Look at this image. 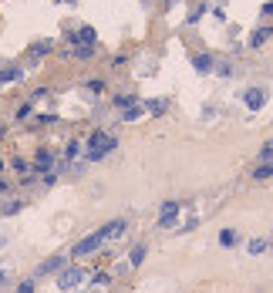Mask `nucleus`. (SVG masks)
<instances>
[{
    "label": "nucleus",
    "instance_id": "bb28decb",
    "mask_svg": "<svg viewBox=\"0 0 273 293\" xmlns=\"http://www.w3.org/2000/svg\"><path fill=\"white\" fill-rule=\"evenodd\" d=\"M216 74H219V78H229V74H233V67H229V64H216Z\"/></svg>",
    "mask_w": 273,
    "mask_h": 293
},
{
    "label": "nucleus",
    "instance_id": "7c9ffc66",
    "mask_svg": "<svg viewBox=\"0 0 273 293\" xmlns=\"http://www.w3.org/2000/svg\"><path fill=\"white\" fill-rule=\"evenodd\" d=\"M4 189H7V179H0V192H4Z\"/></svg>",
    "mask_w": 273,
    "mask_h": 293
},
{
    "label": "nucleus",
    "instance_id": "dca6fc26",
    "mask_svg": "<svg viewBox=\"0 0 273 293\" xmlns=\"http://www.w3.org/2000/svg\"><path fill=\"white\" fill-rule=\"evenodd\" d=\"M20 74H24V71H20V67H4V71H0V81H20Z\"/></svg>",
    "mask_w": 273,
    "mask_h": 293
},
{
    "label": "nucleus",
    "instance_id": "412c9836",
    "mask_svg": "<svg viewBox=\"0 0 273 293\" xmlns=\"http://www.w3.org/2000/svg\"><path fill=\"white\" fill-rule=\"evenodd\" d=\"M81 155V142H68V148H65V162H74Z\"/></svg>",
    "mask_w": 273,
    "mask_h": 293
},
{
    "label": "nucleus",
    "instance_id": "5701e85b",
    "mask_svg": "<svg viewBox=\"0 0 273 293\" xmlns=\"http://www.w3.org/2000/svg\"><path fill=\"white\" fill-rule=\"evenodd\" d=\"M48 51H51V44H34V48H31V54H34V57H44Z\"/></svg>",
    "mask_w": 273,
    "mask_h": 293
},
{
    "label": "nucleus",
    "instance_id": "ddd939ff",
    "mask_svg": "<svg viewBox=\"0 0 273 293\" xmlns=\"http://www.w3.org/2000/svg\"><path fill=\"white\" fill-rule=\"evenodd\" d=\"M71 54L85 61V57H91V54H95V44H71Z\"/></svg>",
    "mask_w": 273,
    "mask_h": 293
},
{
    "label": "nucleus",
    "instance_id": "6ab92c4d",
    "mask_svg": "<svg viewBox=\"0 0 273 293\" xmlns=\"http://www.w3.org/2000/svg\"><path fill=\"white\" fill-rule=\"evenodd\" d=\"M20 206H24L20 199H7V202L0 206V212H4V216H14V212H20Z\"/></svg>",
    "mask_w": 273,
    "mask_h": 293
},
{
    "label": "nucleus",
    "instance_id": "2f4dec72",
    "mask_svg": "<svg viewBox=\"0 0 273 293\" xmlns=\"http://www.w3.org/2000/svg\"><path fill=\"white\" fill-rule=\"evenodd\" d=\"M162 4H176V0H162Z\"/></svg>",
    "mask_w": 273,
    "mask_h": 293
},
{
    "label": "nucleus",
    "instance_id": "f03ea898",
    "mask_svg": "<svg viewBox=\"0 0 273 293\" xmlns=\"http://www.w3.org/2000/svg\"><path fill=\"white\" fill-rule=\"evenodd\" d=\"M81 280H85V269L81 266H65L61 277H57V286H61V293H71V290L81 286Z\"/></svg>",
    "mask_w": 273,
    "mask_h": 293
},
{
    "label": "nucleus",
    "instance_id": "f8f14e48",
    "mask_svg": "<svg viewBox=\"0 0 273 293\" xmlns=\"http://www.w3.org/2000/svg\"><path fill=\"white\" fill-rule=\"evenodd\" d=\"M145 105H132V108H121V122H135V118H142Z\"/></svg>",
    "mask_w": 273,
    "mask_h": 293
},
{
    "label": "nucleus",
    "instance_id": "423d86ee",
    "mask_svg": "<svg viewBox=\"0 0 273 293\" xmlns=\"http://www.w3.org/2000/svg\"><path fill=\"white\" fill-rule=\"evenodd\" d=\"M95 41H98V31H95V27H88V24L78 27L74 34H68V44H95Z\"/></svg>",
    "mask_w": 273,
    "mask_h": 293
},
{
    "label": "nucleus",
    "instance_id": "39448f33",
    "mask_svg": "<svg viewBox=\"0 0 273 293\" xmlns=\"http://www.w3.org/2000/svg\"><path fill=\"white\" fill-rule=\"evenodd\" d=\"M266 98H270V91H266V88H246V91H243V105H246L249 111H260V108L266 105Z\"/></svg>",
    "mask_w": 273,
    "mask_h": 293
},
{
    "label": "nucleus",
    "instance_id": "cd10ccee",
    "mask_svg": "<svg viewBox=\"0 0 273 293\" xmlns=\"http://www.w3.org/2000/svg\"><path fill=\"white\" fill-rule=\"evenodd\" d=\"M263 14H266V17L273 14V0H270V4H263Z\"/></svg>",
    "mask_w": 273,
    "mask_h": 293
},
{
    "label": "nucleus",
    "instance_id": "393cba45",
    "mask_svg": "<svg viewBox=\"0 0 273 293\" xmlns=\"http://www.w3.org/2000/svg\"><path fill=\"white\" fill-rule=\"evenodd\" d=\"M17 293H34V280H20V286H17Z\"/></svg>",
    "mask_w": 273,
    "mask_h": 293
},
{
    "label": "nucleus",
    "instance_id": "c85d7f7f",
    "mask_svg": "<svg viewBox=\"0 0 273 293\" xmlns=\"http://www.w3.org/2000/svg\"><path fill=\"white\" fill-rule=\"evenodd\" d=\"M7 283V269H0V286Z\"/></svg>",
    "mask_w": 273,
    "mask_h": 293
},
{
    "label": "nucleus",
    "instance_id": "2eb2a0df",
    "mask_svg": "<svg viewBox=\"0 0 273 293\" xmlns=\"http://www.w3.org/2000/svg\"><path fill=\"white\" fill-rule=\"evenodd\" d=\"M246 250H249V256H260V253H266V239H263V236L249 239V246H246Z\"/></svg>",
    "mask_w": 273,
    "mask_h": 293
},
{
    "label": "nucleus",
    "instance_id": "7ed1b4c3",
    "mask_svg": "<svg viewBox=\"0 0 273 293\" xmlns=\"http://www.w3.org/2000/svg\"><path fill=\"white\" fill-rule=\"evenodd\" d=\"M101 243H104V233L98 229V233H91V236H85L81 243H74L71 256H91V253H98V250H101Z\"/></svg>",
    "mask_w": 273,
    "mask_h": 293
},
{
    "label": "nucleus",
    "instance_id": "f3484780",
    "mask_svg": "<svg viewBox=\"0 0 273 293\" xmlns=\"http://www.w3.org/2000/svg\"><path fill=\"white\" fill-rule=\"evenodd\" d=\"M145 108H149L152 115H165V108H169V101H165V98H155V101H149Z\"/></svg>",
    "mask_w": 273,
    "mask_h": 293
},
{
    "label": "nucleus",
    "instance_id": "0eeeda50",
    "mask_svg": "<svg viewBox=\"0 0 273 293\" xmlns=\"http://www.w3.org/2000/svg\"><path fill=\"white\" fill-rule=\"evenodd\" d=\"M65 260H68L65 253H57V256H51V260H44V263L37 266V277H48V273H57V269H65Z\"/></svg>",
    "mask_w": 273,
    "mask_h": 293
},
{
    "label": "nucleus",
    "instance_id": "6e6552de",
    "mask_svg": "<svg viewBox=\"0 0 273 293\" xmlns=\"http://www.w3.org/2000/svg\"><path fill=\"white\" fill-rule=\"evenodd\" d=\"M125 229H129V222H125V219H112L108 226H101L104 243H108V239H121V236H125Z\"/></svg>",
    "mask_w": 273,
    "mask_h": 293
},
{
    "label": "nucleus",
    "instance_id": "4468645a",
    "mask_svg": "<svg viewBox=\"0 0 273 293\" xmlns=\"http://www.w3.org/2000/svg\"><path fill=\"white\" fill-rule=\"evenodd\" d=\"M145 253H149L145 246H135V250L129 253V266H142V263H145Z\"/></svg>",
    "mask_w": 273,
    "mask_h": 293
},
{
    "label": "nucleus",
    "instance_id": "c756f323",
    "mask_svg": "<svg viewBox=\"0 0 273 293\" xmlns=\"http://www.w3.org/2000/svg\"><path fill=\"white\" fill-rule=\"evenodd\" d=\"M57 4H71V7H74V4H78V0H57Z\"/></svg>",
    "mask_w": 273,
    "mask_h": 293
},
{
    "label": "nucleus",
    "instance_id": "9d476101",
    "mask_svg": "<svg viewBox=\"0 0 273 293\" xmlns=\"http://www.w3.org/2000/svg\"><path fill=\"white\" fill-rule=\"evenodd\" d=\"M270 37H273V27H257V31L249 34V48H263Z\"/></svg>",
    "mask_w": 273,
    "mask_h": 293
},
{
    "label": "nucleus",
    "instance_id": "1a4fd4ad",
    "mask_svg": "<svg viewBox=\"0 0 273 293\" xmlns=\"http://www.w3.org/2000/svg\"><path fill=\"white\" fill-rule=\"evenodd\" d=\"M193 67L199 74H209V71H216V61H213V54H196L193 57Z\"/></svg>",
    "mask_w": 273,
    "mask_h": 293
},
{
    "label": "nucleus",
    "instance_id": "4be33fe9",
    "mask_svg": "<svg viewBox=\"0 0 273 293\" xmlns=\"http://www.w3.org/2000/svg\"><path fill=\"white\" fill-rule=\"evenodd\" d=\"M260 162H273V139L266 142L263 148H260Z\"/></svg>",
    "mask_w": 273,
    "mask_h": 293
},
{
    "label": "nucleus",
    "instance_id": "b1692460",
    "mask_svg": "<svg viewBox=\"0 0 273 293\" xmlns=\"http://www.w3.org/2000/svg\"><path fill=\"white\" fill-rule=\"evenodd\" d=\"M202 14H206V7H196V10H193V14L185 17V24H196V20H199V17H202Z\"/></svg>",
    "mask_w": 273,
    "mask_h": 293
},
{
    "label": "nucleus",
    "instance_id": "aec40b11",
    "mask_svg": "<svg viewBox=\"0 0 273 293\" xmlns=\"http://www.w3.org/2000/svg\"><path fill=\"white\" fill-rule=\"evenodd\" d=\"M236 229H223V233H219V246H236Z\"/></svg>",
    "mask_w": 273,
    "mask_h": 293
},
{
    "label": "nucleus",
    "instance_id": "f257e3e1",
    "mask_svg": "<svg viewBox=\"0 0 273 293\" xmlns=\"http://www.w3.org/2000/svg\"><path fill=\"white\" fill-rule=\"evenodd\" d=\"M115 148H118V142H115V135H108V131H91L88 142H85V155H88L91 162H98V159H104V155H112Z\"/></svg>",
    "mask_w": 273,
    "mask_h": 293
},
{
    "label": "nucleus",
    "instance_id": "a211bd4d",
    "mask_svg": "<svg viewBox=\"0 0 273 293\" xmlns=\"http://www.w3.org/2000/svg\"><path fill=\"white\" fill-rule=\"evenodd\" d=\"M132 105H138L135 95H115V108H132Z\"/></svg>",
    "mask_w": 273,
    "mask_h": 293
},
{
    "label": "nucleus",
    "instance_id": "a878e982",
    "mask_svg": "<svg viewBox=\"0 0 273 293\" xmlns=\"http://www.w3.org/2000/svg\"><path fill=\"white\" fill-rule=\"evenodd\" d=\"M88 91H91V95H101V91H104V84L95 78V81H88Z\"/></svg>",
    "mask_w": 273,
    "mask_h": 293
},
{
    "label": "nucleus",
    "instance_id": "9b49d317",
    "mask_svg": "<svg viewBox=\"0 0 273 293\" xmlns=\"http://www.w3.org/2000/svg\"><path fill=\"white\" fill-rule=\"evenodd\" d=\"M253 179L263 182V179H273V162H260L257 169H253Z\"/></svg>",
    "mask_w": 273,
    "mask_h": 293
},
{
    "label": "nucleus",
    "instance_id": "20e7f679",
    "mask_svg": "<svg viewBox=\"0 0 273 293\" xmlns=\"http://www.w3.org/2000/svg\"><path fill=\"white\" fill-rule=\"evenodd\" d=\"M179 209H182V202H176V199H169V202H162V209H159V229H169V226H176V219H179Z\"/></svg>",
    "mask_w": 273,
    "mask_h": 293
}]
</instances>
